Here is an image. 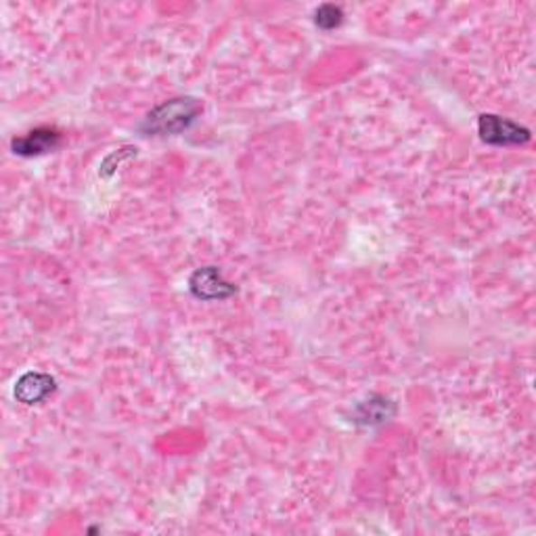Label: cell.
I'll list each match as a JSON object with an SVG mask.
<instances>
[{
  "instance_id": "obj_5",
  "label": "cell",
  "mask_w": 536,
  "mask_h": 536,
  "mask_svg": "<svg viewBox=\"0 0 536 536\" xmlns=\"http://www.w3.org/2000/svg\"><path fill=\"white\" fill-rule=\"evenodd\" d=\"M52 390H55V380L44 373H28L17 381L15 396L24 405H36L44 400Z\"/></svg>"
},
{
  "instance_id": "obj_1",
  "label": "cell",
  "mask_w": 536,
  "mask_h": 536,
  "mask_svg": "<svg viewBox=\"0 0 536 536\" xmlns=\"http://www.w3.org/2000/svg\"><path fill=\"white\" fill-rule=\"evenodd\" d=\"M200 111L202 105L195 99H172L151 111L145 122V130L154 132V135H176V132L189 128L191 122L200 116Z\"/></svg>"
},
{
  "instance_id": "obj_3",
  "label": "cell",
  "mask_w": 536,
  "mask_h": 536,
  "mask_svg": "<svg viewBox=\"0 0 536 536\" xmlns=\"http://www.w3.org/2000/svg\"><path fill=\"white\" fill-rule=\"evenodd\" d=\"M189 287L193 291V296L202 297V300H222V297H229L235 291L230 283L222 279L221 270L214 267L197 270V273L191 277Z\"/></svg>"
},
{
  "instance_id": "obj_4",
  "label": "cell",
  "mask_w": 536,
  "mask_h": 536,
  "mask_svg": "<svg viewBox=\"0 0 536 536\" xmlns=\"http://www.w3.org/2000/svg\"><path fill=\"white\" fill-rule=\"evenodd\" d=\"M59 141H61V135L55 128H36L25 136L15 138L13 151L19 155H41L55 149Z\"/></svg>"
},
{
  "instance_id": "obj_6",
  "label": "cell",
  "mask_w": 536,
  "mask_h": 536,
  "mask_svg": "<svg viewBox=\"0 0 536 536\" xmlns=\"http://www.w3.org/2000/svg\"><path fill=\"white\" fill-rule=\"evenodd\" d=\"M342 24V9L334 5H323L319 11H316V25L323 30H334Z\"/></svg>"
},
{
  "instance_id": "obj_2",
  "label": "cell",
  "mask_w": 536,
  "mask_h": 536,
  "mask_svg": "<svg viewBox=\"0 0 536 536\" xmlns=\"http://www.w3.org/2000/svg\"><path fill=\"white\" fill-rule=\"evenodd\" d=\"M478 130H480L482 141L491 145H522L531 138V132L522 128L520 124L493 114L480 116Z\"/></svg>"
}]
</instances>
